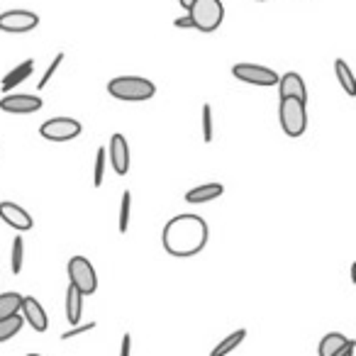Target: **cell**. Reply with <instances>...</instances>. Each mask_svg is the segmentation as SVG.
<instances>
[{"label":"cell","instance_id":"cell-8","mask_svg":"<svg viewBox=\"0 0 356 356\" xmlns=\"http://www.w3.org/2000/svg\"><path fill=\"white\" fill-rule=\"evenodd\" d=\"M40 15L30 10H8L0 13V30L10 32V35H25V32L37 30Z\"/></svg>","mask_w":356,"mask_h":356},{"label":"cell","instance_id":"cell-32","mask_svg":"<svg viewBox=\"0 0 356 356\" xmlns=\"http://www.w3.org/2000/svg\"><path fill=\"white\" fill-rule=\"evenodd\" d=\"M351 283H356V264H351Z\"/></svg>","mask_w":356,"mask_h":356},{"label":"cell","instance_id":"cell-28","mask_svg":"<svg viewBox=\"0 0 356 356\" xmlns=\"http://www.w3.org/2000/svg\"><path fill=\"white\" fill-rule=\"evenodd\" d=\"M120 356H132V334H122V344H120Z\"/></svg>","mask_w":356,"mask_h":356},{"label":"cell","instance_id":"cell-31","mask_svg":"<svg viewBox=\"0 0 356 356\" xmlns=\"http://www.w3.org/2000/svg\"><path fill=\"white\" fill-rule=\"evenodd\" d=\"M178 3H181V8H186V10H188V8L193 6L195 0H178Z\"/></svg>","mask_w":356,"mask_h":356},{"label":"cell","instance_id":"cell-1","mask_svg":"<svg viewBox=\"0 0 356 356\" xmlns=\"http://www.w3.org/2000/svg\"><path fill=\"white\" fill-rule=\"evenodd\" d=\"M210 227L200 215H176L166 222L161 232V244L166 254L176 259H191L208 247Z\"/></svg>","mask_w":356,"mask_h":356},{"label":"cell","instance_id":"cell-13","mask_svg":"<svg viewBox=\"0 0 356 356\" xmlns=\"http://www.w3.org/2000/svg\"><path fill=\"white\" fill-rule=\"evenodd\" d=\"M278 95L281 98H296L307 103V88H305V81H302L300 74L296 71H288V74L278 76Z\"/></svg>","mask_w":356,"mask_h":356},{"label":"cell","instance_id":"cell-21","mask_svg":"<svg viewBox=\"0 0 356 356\" xmlns=\"http://www.w3.org/2000/svg\"><path fill=\"white\" fill-rule=\"evenodd\" d=\"M22 325H25V320H22L20 312H17V315H10V317H3V320H0V344L13 339L15 334H20Z\"/></svg>","mask_w":356,"mask_h":356},{"label":"cell","instance_id":"cell-11","mask_svg":"<svg viewBox=\"0 0 356 356\" xmlns=\"http://www.w3.org/2000/svg\"><path fill=\"white\" fill-rule=\"evenodd\" d=\"M105 154H108V161L113 163V171L118 176H124L129 171V144L122 132H115L110 137V147Z\"/></svg>","mask_w":356,"mask_h":356},{"label":"cell","instance_id":"cell-6","mask_svg":"<svg viewBox=\"0 0 356 356\" xmlns=\"http://www.w3.org/2000/svg\"><path fill=\"white\" fill-rule=\"evenodd\" d=\"M81 132H83V127L74 118H51L40 127L42 139H47V142H71Z\"/></svg>","mask_w":356,"mask_h":356},{"label":"cell","instance_id":"cell-29","mask_svg":"<svg viewBox=\"0 0 356 356\" xmlns=\"http://www.w3.org/2000/svg\"><path fill=\"white\" fill-rule=\"evenodd\" d=\"M173 25H176L178 30H193V22H191V17H188V15L176 17V20H173Z\"/></svg>","mask_w":356,"mask_h":356},{"label":"cell","instance_id":"cell-26","mask_svg":"<svg viewBox=\"0 0 356 356\" xmlns=\"http://www.w3.org/2000/svg\"><path fill=\"white\" fill-rule=\"evenodd\" d=\"M61 61H64V51H59V54L54 56V61H51V64H49V69L44 71V76H42V81H40V90H44L47 86H49V81L54 79V74H56V71H59Z\"/></svg>","mask_w":356,"mask_h":356},{"label":"cell","instance_id":"cell-4","mask_svg":"<svg viewBox=\"0 0 356 356\" xmlns=\"http://www.w3.org/2000/svg\"><path fill=\"white\" fill-rule=\"evenodd\" d=\"M278 120H281V127L288 137H293V139L302 137L307 129L305 103L296 98H281V103H278Z\"/></svg>","mask_w":356,"mask_h":356},{"label":"cell","instance_id":"cell-19","mask_svg":"<svg viewBox=\"0 0 356 356\" xmlns=\"http://www.w3.org/2000/svg\"><path fill=\"white\" fill-rule=\"evenodd\" d=\"M334 76H337V81H339V86H341V88H344V93H346V95H351V98H354V95H356L354 74H351L349 64H346L344 59H337V61H334Z\"/></svg>","mask_w":356,"mask_h":356},{"label":"cell","instance_id":"cell-33","mask_svg":"<svg viewBox=\"0 0 356 356\" xmlns=\"http://www.w3.org/2000/svg\"><path fill=\"white\" fill-rule=\"evenodd\" d=\"M25 356H42V354H25Z\"/></svg>","mask_w":356,"mask_h":356},{"label":"cell","instance_id":"cell-18","mask_svg":"<svg viewBox=\"0 0 356 356\" xmlns=\"http://www.w3.org/2000/svg\"><path fill=\"white\" fill-rule=\"evenodd\" d=\"M247 339V330H234L232 334H227L225 337L222 341H220V344H215L213 346V351H210V356H227V354H232L234 349H237L239 344H242V341Z\"/></svg>","mask_w":356,"mask_h":356},{"label":"cell","instance_id":"cell-2","mask_svg":"<svg viewBox=\"0 0 356 356\" xmlns=\"http://www.w3.org/2000/svg\"><path fill=\"white\" fill-rule=\"evenodd\" d=\"M108 93L124 103H142V100L154 98L156 86L144 76H118L108 83Z\"/></svg>","mask_w":356,"mask_h":356},{"label":"cell","instance_id":"cell-10","mask_svg":"<svg viewBox=\"0 0 356 356\" xmlns=\"http://www.w3.org/2000/svg\"><path fill=\"white\" fill-rule=\"evenodd\" d=\"M0 220L6 225H10L13 229H17V232H30V229L35 227L32 215L27 213L22 205L10 203V200H3V203H0Z\"/></svg>","mask_w":356,"mask_h":356},{"label":"cell","instance_id":"cell-12","mask_svg":"<svg viewBox=\"0 0 356 356\" xmlns=\"http://www.w3.org/2000/svg\"><path fill=\"white\" fill-rule=\"evenodd\" d=\"M20 315H22V320H25L35 332H47V330H49V317H47L44 305H42L37 298L22 296Z\"/></svg>","mask_w":356,"mask_h":356},{"label":"cell","instance_id":"cell-27","mask_svg":"<svg viewBox=\"0 0 356 356\" xmlns=\"http://www.w3.org/2000/svg\"><path fill=\"white\" fill-rule=\"evenodd\" d=\"M95 322H86V325H74L69 332H64L61 334V341H66V339H74V337H79V334H86V332H93L95 330Z\"/></svg>","mask_w":356,"mask_h":356},{"label":"cell","instance_id":"cell-17","mask_svg":"<svg viewBox=\"0 0 356 356\" xmlns=\"http://www.w3.org/2000/svg\"><path fill=\"white\" fill-rule=\"evenodd\" d=\"M349 344V337H344L341 332H327L320 339V346H317V354L320 356H334L339 349Z\"/></svg>","mask_w":356,"mask_h":356},{"label":"cell","instance_id":"cell-25","mask_svg":"<svg viewBox=\"0 0 356 356\" xmlns=\"http://www.w3.org/2000/svg\"><path fill=\"white\" fill-rule=\"evenodd\" d=\"M13 273H20L22 271V264H25V239L22 237H15V242H13Z\"/></svg>","mask_w":356,"mask_h":356},{"label":"cell","instance_id":"cell-16","mask_svg":"<svg viewBox=\"0 0 356 356\" xmlns=\"http://www.w3.org/2000/svg\"><path fill=\"white\" fill-rule=\"evenodd\" d=\"M32 74H35V59L22 61V64L15 66V69H13L10 74H6V79H3L0 88H3V93H10V90L15 88V86H20L22 81H27Z\"/></svg>","mask_w":356,"mask_h":356},{"label":"cell","instance_id":"cell-15","mask_svg":"<svg viewBox=\"0 0 356 356\" xmlns=\"http://www.w3.org/2000/svg\"><path fill=\"white\" fill-rule=\"evenodd\" d=\"M64 307H66V320H69L71 325H81V320H83V296H81L71 283H69V288H66Z\"/></svg>","mask_w":356,"mask_h":356},{"label":"cell","instance_id":"cell-3","mask_svg":"<svg viewBox=\"0 0 356 356\" xmlns=\"http://www.w3.org/2000/svg\"><path fill=\"white\" fill-rule=\"evenodd\" d=\"M188 17L193 22V30L198 32H215L225 20V6L222 0H195L188 8Z\"/></svg>","mask_w":356,"mask_h":356},{"label":"cell","instance_id":"cell-30","mask_svg":"<svg viewBox=\"0 0 356 356\" xmlns=\"http://www.w3.org/2000/svg\"><path fill=\"white\" fill-rule=\"evenodd\" d=\"M354 351H356V341L354 339H349V344L344 346V349H339L334 356H354Z\"/></svg>","mask_w":356,"mask_h":356},{"label":"cell","instance_id":"cell-9","mask_svg":"<svg viewBox=\"0 0 356 356\" xmlns=\"http://www.w3.org/2000/svg\"><path fill=\"white\" fill-rule=\"evenodd\" d=\"M42 105L44 100L32 93H6V98L0 100V110L8 115H35L42 110Z\"/></svg>","mask_w":356,"mask_h":356},{"label":"cell","instance_id":"cell-7","mask_svg":"<svg viewBox=\"0 0 356 356\" xmlns=\"http://www.w3.org/2000/svg\"><path fill=\"white\" fill-rule=\"evenodd\" d=\"M232 76L242 83L249 86H261V88H268V86H276L278 83V74L273 69H266V66H259V64H237L232 66Z\"/></svg>","mask_w":356,"mask_h":356},{"label":"cell","instance_id":"cell-24","mask_svg":"<svg viewBox=\"0 0 356 356\" xmlns=\"http://www.w3.org/2000/svg\"><path fill=\"white\" fill-rule=\"evenodd\" d=\"M105 161H108V154H105L103 147H98V152H95V166H93V188H100V186H103Z\"/></svg>","mask_w":356,"mask_h":356},{"label":"cell","instance_id":"cell-34","mask_svg":"<svg viewBox=\"0 0 356 356\" xmlns=\"http://www.w3.org/2000/svg\"><path fill=\"white\" fill-rule=\"evenodd\" d=\"M257 3H266V0H257Z\"/></svg>","mask_w":356,"mask_h":356},{"label":"cell","instance_id":"cell-5","mask_svg":"<svg viewBox=\"0 0 356 356\" xmlns=\"http://www.w3.org/2000/svg\"><path fill=\"white\" fill-rule=\"evenodd\" d=\"M69 283L81 293V296H93L98 291V273H95L93 264L86 257H71L69 259Z\"/></svg>","mask_w":356,"mask_h":356},{"label":"cell","instance_id":"cell-22","mask_svg":"<svg viewBox=\"0 0 356 356\" xmlns=\"http://www.w3.org/2000/svg\"><path fill=\"white\" fill-rule=\"evenodd\" d=\"M129 220H132V191H124L122 200H120V222H118V229L122 234L129 229Z\"/></svg>","mask_w":356,"mask_h":356},{"label":"cell","instance_id":"cell-20","mask_svg":"<svg viewBox=\"0 0 356 356\" xmlns=\"http://www.w3.org/2000/svg\"><path fill=\"white\" fill-rule=\"evenodd\" d=\"M20 305H22L20 293H15V291L3 293L0 291V320H3V317L17 315V312H20Z\"/></svg>","mask_w":356,"mask_h":356},{"label":"cell","instance_id":"cell-14","mask_svg":"<svg viewBox=\"0 0 356 356\" xmlns=\"http://www.w3.org/2000/svg\"><path fill=\"white\" fill-rule=\"evenodd\" d=\"M225 193V186L222 184H203V186H195L186 193V203L191 205H200V203H210V200L220 198Z\"/></svg>","mask_w":356,"mask_h":356},{"label":"cell","instance_id":"cell-23","mask_svg":"<svg viewBox=\"0 0 356 356\" xmlns=\"http://www.w3.org/2000/svg\"><path fill=\"white\" fill-rule=\"evenodd\" d=\"M200 122H203V142L210 144L215 137V127H213V105L205 103L200 110Z\"/></svg>","mask_w":356,"mask_h":356}]
</instances>
